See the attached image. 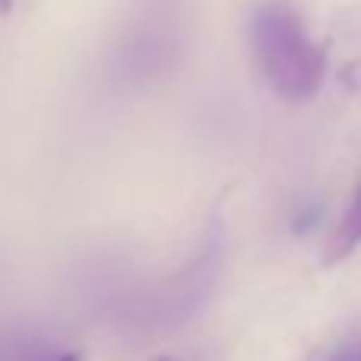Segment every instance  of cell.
<instances>
[{"mask_svg": "<svg viewBox=\"0 0 361 361\" xmlns=\"http://www.w3.org/2000/svg\"><path fill=\"white\" fill-rule=\"evenodd\" d=\"M54 361H80V355H76V352H67V355H57Z\"/></svg>", "mask_w": 361, "mask_h": 361, "instance_id": "4", "label": "cell"}, {"mask_svg": "<svg viewBox=\"0 0 361 361\" xmlns=\"http://www.w3.org/2000/svg\"><path fill=\"white\" fill-rule=\"evenodd\" d=\"M254 54L267 82L288 102H307L320 92L326 54L307 35L301 16L282 0H267L250 25Z\"/></svg>", "mask_w": 361, "mask_h": 361, "instance_id": "1", "label": "cell"}, {"mask_svg": "<svg viewBox=\"0 0 361 361\" xmlns=\"http://www.w3.org/2000/svg\"><path fill=\"white\" fill-rule=\"evenodd\" d=\"M152 361H180V358H171V355H159V358H152Z\"/></svg>", "mask_w": 361, "mask_h": 361, "instance_id": "6", "label": "cell"}, {"mask_svg": "<svg viewBox=\"0 0 361 361\" xmlns=\"http://www.w3.org/2000/svg\"><path fill=\"white\" fill-rule=\"evenodd\" d=\"M326 361H361V339H355V343H345L339 345L336 352H333Z\"/></svg>", "mask_w": 361, "mask_h": 361, "instance_id": "3", "label": "cell"}, {"mask_svg": "<svg viewBox=\"0 0 361 361\" xmlns=\"http://www.w3.org/2000/svg\"><path fill=\"white\" fill-rule=\"evenodd\" d=\"M361 244V184L355 190V197H352L349 209L343 212V219H339L336 231H333L330 244H326V254H324V263L326 267H333V263H343L345 257L352 254Z\"/></svg>", "mask_w": 361, "mask_h": 361, "instance_id": "2", "label": "cell"}, {"mask_svg": "<svg viewBox=\"0 0 361 361\" xmlns=\"http://www.w3.org/2000/svg\"><path fill=\"white\" fill-rule=\"evenodd\" d=\"M10 6H13V0H0V13H10Z\"/></svg>", "mask_w": 361, "mask_h": 361, "instance_id": "5", "label": "cell"}]
</instances>
